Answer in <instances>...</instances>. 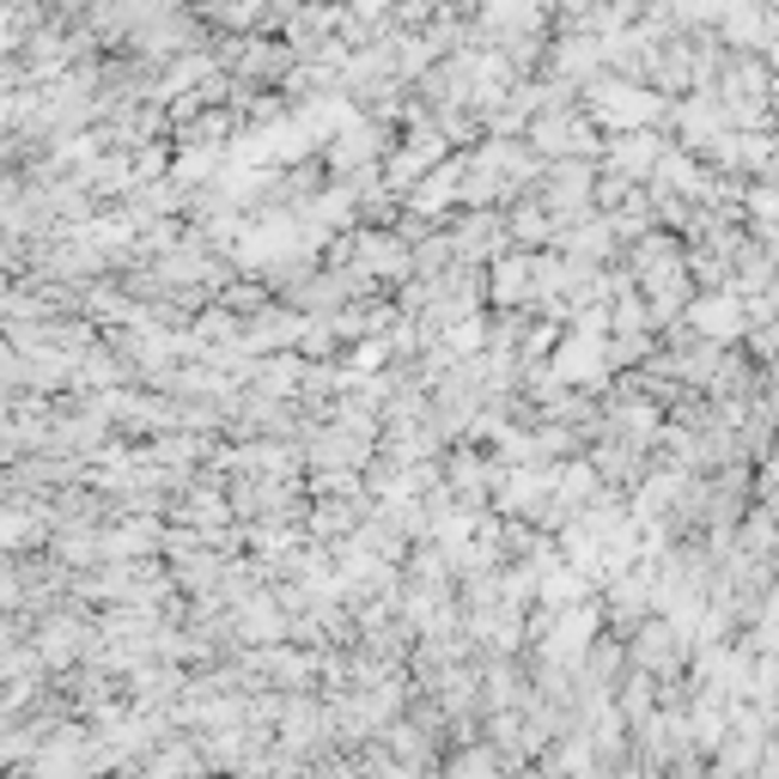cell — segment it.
<instances>
[{
	"instance_id": "1",
	"label": "cell",
	"mask_w": 779,
	"mask_h": 779,
	"mask_svg": "<svg viewBox=\"0 0 779 779\" xmlns=\"http://www.w3.org/2000/svg\"><path fill=\"white\" fill-rule=\"evenodd\" d=\"M615 171H652V165H664V146L652 141V135H615Z\"/></svg>"
},
{
	"instance_id": "2",
	"label": "cell",
	"mask_w": 779,
	"mask_h": 779,
	"mask_svg": "<svg viewBox=\"0 0 779 779\" xmlns=\"http://www.w3.org/2000/svg\"><path fill=\"white\" fill-rule=\"evenodd\" d=\"M694 323H706L713 335H737L743 329V311H737V298H713V305H694Z\"/></svg>"
}]
</instances>
